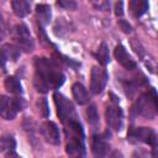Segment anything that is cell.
Instances as JSON below:
<instances>
[{"instance_id":"obj_3","label":"cell","mask_w":158,"mask_h":158,"mask_svg":"<svg viewBox=\"0 0 158 158\" xmlns=\"http://www.w3.org/2000/svg\"><path fill=\"white\" fill-rule=\"evenodd\" d=\"M132 111L133 114L144 118L153 120L156 116H158V93L153 88L142 93L136 99L132 106Z\"/></svg>"},{"instance_id":"obj_22","label":"cell","mask_w":158,"mask_h":158,"mask_svg":"<svg viewBox=\"0 0 158 158\" xmlns=\"http://www.w3.org/2000/svg\"><path fill=\"white\" fill-rule=\"evenodd\" d=\"M37 106H38V110H40L41 115H42L44 118L49 116V107H48V102H47V99H46V98L38 99Z\"/></svg>"},{"instance_id":"obj_16","label":"cell","mask_w":158,"mask_h":158,"mask_svg":"<svg viewBox=\"0 0 158 158\" xmlns=\"http://www.w3.org/2000/svg\"><path fill=\"white\" fill-rule=\"evenodd\" d=\"M11 6L15 15L19 17H25L26 15L30 14V10H31V2L26 0H12Z\"/></svg>"},{"instance_id":"obj_17","label":"cell","mask_w":158,"mask_h":158,"mask_svg":"<svg viewBox=\"0 0 158 158\" xmlns=\"http://www.w3.org/2000/svg\"><path fill=\"white\" fill-rule=\"evenodd\" d=\"M128 7L135 17H141L148 10V1L144 0H132L128 2Z\"/></svg>"},{"instance_id":"obj_6","label":"cell","mask_w":158,"mask_h":158,"mask_svg":"<svg viewBox=\"0 0 158 158\" xmlns=\"http://www.w3.org/2000/svg\"><path fill=\"white\" fill-rule=\"evenodd\" d=\"M25 107V100L22 98H7L1 96L0 114L4 120H14L16 114Z\"/></svg>"},{"instance_id":"obj_27","label":"cell","mask_w":158,"mask_h":158,"mask_svg":"<svg viewBox=\"0 0 158 158\" xmlns=\"http://www.w3.org/2000/svg\"><path fill=\"white\" fill-rule=\"evenodd\" d=\"M107 158H123V156H122V153H121L120 151H112V152L109 154Z\"/></svg>"},{"instance_id":"obj_21","label":"cell","mask_w":158,"mask_h":158,"mask_svg":"<svg viewBox=\"0 0 158 158\" xmlns=\"http://www.w3.org/2000/svg\"><path fill=\"white\" fill-rule=\"evenodd\" d=\"M86 117H88L89 123L94 127H96L100 123V117H99V114H98V110H96L95 105H90L86 109Z\"/></svg>"},{"instance_id":"obj_9","label":"cell","mask_w":158,"mask_h":158,"mask_svg":"<svg viewBox=\"0 0 158 158\" xmlns=\"http://www.w3.org/2000/svg\"><path fill=\"white\" fill-rule=\"evenodd\" d=\"M109 79V74L104 67H93L90 74V90L93 94L99 95L104 91L106 83Z\"/></svg>"},{"instance_id":"obj_25","label":"cell","mask_w":158,"mask_h":158,"mask_svg":"<svg viewBox=\"0 0 158 158\" xmlns=\"http://www.w3.org/2000/svg\"><path fill=\"white\" fill-rule=\"evenodd\" d=\"M115 14H116V16L123 15V2L122 1H117L115 4Z\"/></svg>"},{"instance_id":"obj_4","label":"cell","mask_w":158,"mask_h":158,"mask_svg":"<svg viewBox=\"0 0 158 158\" xmlns=\"http://www.w3.org/2000/svg\"><path fill=\"white\" fill-rule=\"evenodd\" d=\"M127 141L131 143H146L153 148V156H158V137L151 127H130L127 132Z\"/></svg>"},{"instance_id":"obj_15","label":"cell","mask_w":158,"mask_h":158,"mask_svg":"<svg viewBox=\"0 0 158 158\" xmlns=\"http://www.w3.org/2000/svg\"><path fill=\"white\" fill-rule=\"evenodd\" d=\"M72 93H73V98L75 99L77 104L84 105V104H86V102L89 101L88 91H86L85 86H84L81 83H79V81L74 83L73 86H72Z\"/></svg>"},{"instance_id":"obj_11","label":"cell","mask_w":158,"mask_h":158,"mask_svg":"<svg viewBox=\"0 0 158 158\" xmlns=\"http://www.w3.org/2000/svg\"><path fill=\"white\" fill-rule=\"evenodd\" d=\"M42 137L46 142L51 144H59L60 143V133L58 126L53 121H44L40 127Z\"/></svg>"},{"instance_id":"obj_14","label":"cell","mask_w":158,"mask_h":158,"mask_svg":"<svg viewBox=\"0 0 158 158\" xmlns=\"http://www.w3.org/2000/svg\"><path fill=\"white\" fill-rule=\"evenodd\" d=\"M1 54H2V68L5 70V60L6 59H11V60H16L20 54H21V49L16 46V44H4L2 49H1Z\"/></svg>"},{"instance_id":"obj_20","label":"cell","mask_w":158,"mask_h":158,"mask_svg":"<svg viewBox=\"0 0 158 158\" xmlns=\"http://www.w3.org/2000/svg\"><path fill=\"white\" fill-rule=\"evenodd\" d=\"M95 57H96V59L99 60V63H100L102 67H105V65L110 62L109 47H107V44H106L105 42H101L100 47L98 48V51H96V53H95Z\"/></svg>"},{"instance_id":"obj_10","label":"cell","mask_w":158,"mask_h":158,"mask_svg":"<svg viewBox=\"0 0 158 158\" xmlns=\"http://www.w3.org/2000/svg\"><path fill=\"white\" fill-rule=\"evenodd\" d=\"M110 133L109 131L104 133H95L91 138V153L94 158H105L109 153L110 143H109Z\"/></svg>"},{"instance_id":"obj_23","label":"cell","mask_w":158,"mask_h":158,"mask_svg":"<svg viewBox=\"0 0 158 158\" xmlns=\"http://www.w3.org/2000/svg\"><path fill=\"white\" fill-rule=\"evenodd\" d=\"M57 5L65 10H75L77 9V2L73 0H59V1H57Z\"/></svg>"},{"instance_id":"obj_1","label":"cell","mask_w":158,"mask_h":158,"mask_svg":"<svg viewBox=\"0 0 158 158\" xmlns=\"http://www.w3.org/2000/svg\"><path fill=\"white\" fill-rule=\"evenodd\" d=\"M65 77L59 68L58 62L49 58H35V79L33 84L38 93L56 90L64 83Z\"/></svg>"},{"instance_id":"obj_8","label":"cell","mask_w":158,"mask_h":158,"mask_svg":"<svg viewBox=\"0 0 158 158\" xmlns=\"http://www.w3.org/2000/svg\"><path fill=\"white\" fill-rule=\"evenodd\" d=\"M53 99H54V104H56V107H57V115H58L62 123H64L69 118L77 116L74 105L63 94L56 91L53 94Z\"/></svg>"},{"instance_id":"obj_5","label":"cell","mask_w":158,"mask_h":158,"mask_svg":"<svg viewBox=\"0 0 158 158\" xmlns=\"http://www.w3.org/2000/svg\"><path fill=\"white\" fill-rule=\"evenodd\" d=\"M11 36H12V40L14 42L16 43V46L28 53V52H32L33 48H35V42H33V38L30 33V30L28 27L25 25V23H19L16 25L12 31H11Z\"/></svg>"},{"instance_id":"obj_18","label":"cell","mask_w":158,"mask_h":158,"mask_svg":"<svg viewBox=\"0 0 158 158\" xmlns=\"http://www.w3.org/2000/svg\"><path fill=\"white\" fill-rule=\"evenodd\" d=\"M4 85L6 88V90L11 94H15V95H20L22 94V85L20 83V80L16 78V77H12V75H9L5 81H4Z\"/></svg>"},{"instance_id":"obj_28","label":"cell","mask_w":158,"mask_h":158,"mask_svg":"<svg viewBox=\"0 0 158 158\" xmlns=\"http://www.w3.org/2000/svg\"><path fill=\"white\" fill-rule=\"evenodd\" d=\"M6 158H22V157H20L16 152H14V153H10V154H6Z\"/></svg>"},{"instance_id":"obj_24","label":"cell","mask_w":158,"mask_h":158,"mask_svg":"<svg viewBox=\"0 0 158 158\" xmlns=\"http://www.w3.org/2000/svg\"><path fill=\"white\" fill-rule=\"evenodd\" d=\"M118 26H120V28H121L125 33H130V32L132 31L131 25H130L127 21H125V20H118Z\"/></svg>"},{"instance_id":"obj_19","label":"cell","mask_w":158,"mask_h":158,"mask_svg":"<svg viewBox=\"0 0 158 158\" xmlns=\"http://www.w3.org/2000/svg\"><path fill=\"white\" fill-rule=\"evenodd\" d=\"M0 147H1V152L2 153H6V154L14 153L15 148H16V141L11 135H5V136L1 137Z\"/></svg>"},{"instance_id":"obj_2","label":"cell","mask_w":158,"mask_h":158,"mask_svg":"<svg viewBox=\"0 0 158 158\" xmlns=\"http://www.w3.org/2000/svg\"><path fill=\"white\" fill-rule=\"evenodd\" d=\"M64 133L67 138L65 152L69 158H85V137L84 130L78 120V116H74L63 123Z\"/></svg>"},{"instance_id":"obj_12","label":"cell","mask_w":158,"mask_h":158,"mask_svg":"<svg viewBox=\"0 0 158 158\" xmlns=\"http://www.w3.org/2000/svg\"><path fill=\"white\" fill-rule=\"evenodd\" d=\"M114 56H115V59L117 60L118 64H121L125 69L127 70H133L136 69L137 64L136 62L132 59V57L127 53L126 48L122 46V44H117L114 49Z\"/></svg>"},{"instance_id":"obj_13","label":"cell","mask_w":158,"mask_h":158,"mask_svg":"<svg viewBox=\"0 0 158 158\" xmlns=\"http://www.w3.org/2000/svg\"><path fill=\"white\" fill-rule=\"evenodd\" d=\"M36 12H37V19H38V25H40L41 30L43 31L46 25L49 23V20L52 16L51 7L47 4H38L36 6Z\"/></svg>"},{"instance_id":"obj_26","label":"cell","mask_w":158,"mask_h":158,"mask_svg":"<svg viewBox=\"0 0 158 158\" xmlns=\"http://www.w3.org/2000/svg\"><path fill=\"white\" fill-rule=\"evenodd\" d=\"M93 4L100 10H107L110 7V2L109 1H99V2H93Z\"/></svg>"},{"instance_id":"obj_7","label":"cell","mask_w":158,"mask_h":158,"mask_svg":"<svg viewBox=\"0 0 158 158\" xmlns=\"http://www.w3.org/2000/svg\"><path fill=\"white\" fill-rule=\"evenodd\" d=\"M105 117H106L107 126L112 131H121L122 130V127H123V112H122V109L120 107L117 99L115 96L106 107Z\"/></svg>"}]
</instances>
